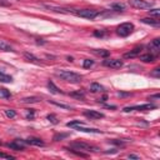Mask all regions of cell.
Masks as SVG:
<instances>
[{
    "label": "cell",
    "instance_id": "6da1fadb",
    "mask_svg": "<svg viewBox=\"0 0 160 160\" xmlns=\"http://www.w3.org/2000/svg\"><path fill=\"white\" fill-rule=\"evenodd\" d=\"M55 75L58 78H60L61 80L71 82V84H78L82 79V76L80 74H76V72H72V71H68V70H59V71L55 72Z\"/></svg>",
    "mask_w": 160,
    "mask_h": 160
},
{
    "label": "cell",
    "instance_id": "7a4b0ae2",
    "mask_svg": "<svg viewBox=\"0 0 160 160\" xmlns=\"http://www.w3.org/2000/svg\"><path fill=\"white\" fill-rule=\"evenodd\" d=\"M99 14L100 12L98 10H92V9H74V15L84 19H89V20L95 19Z\"/></svg>",
    "mask_w": 160,
    "mask_h": 160
},
{
    "label": "cell",
    "instance_id": "3957f363",
    "mask_svg": "<svg viewBox=\"0 0 160 160\" xmlns=\"http://www.w3.org/2000/svg\"><path fill=\"white\" fill-rule=\"evenodd\" d=\"M69 148L74 149V150H80V151H86V152H91V151H98L99 149L90 145V144H86V142H82V141H74V142H70Z\"/></svg>",
    "mask_w": 160,
    "mask_h": 160
},
{
    "label": "cell",
    "instance_id": "277c9868",
    "mask_svg": "<svg viewBox=\"0 0 160 160\" xmlns=\"http://www.w3.org/2000/svg\"><path fill=\"white\" fill-rule=\"evenodd\" d=\"M132 30H134V24H131V22H122V24H120L118 26L116 32H118V35L125 38V36L130 35L132 32Z\"/></svg>",
    "mask_w": 160,
    "mask_h": 160
},
{
    "label": "cell",
    "instance_id": "5b68a950",
    "mask_svg": "<svg viewBox=\"0 0 160 160\" xmlns=\"http://www.w3.org/2000/svg\"><path fill=\"white\" fill-rule=\"evenodd\" d=\"M128 2L130 6H132L135 9H140V10L150 9L152 6V1H148V0H129Z\"/></svg>",
    "mask_w": 160,
    "mask_h": 160
},
{
    "label": "cell",
    "instance_id": "8992f818",
    "mask_svg": "<svg viewBox=\"0 0 160 160\" xmlns=\"http://www.w3.org/2000/svg\"><path fill=\"white\" fill-rule=\"evenodd\" d=\"M102 65L108 66V68H111V69H119L124 65V62L119 59H106V60L102 61Z\"/></svg>",
    "mask_w": 160,
    "mask_h": 160
},
{
    "label": "cell",
    "instance_id": "52a82bcc",
    "mask_svg": "<svg viewBox=\"0 0 160 160\" xmlns=\"http://www.w3.org/2000/svg\"><path fill=\"white\" fill-rule=\"evenodd\" d=\"M156 106L154 104H142V105H135V106H126L124 108V111L128 112V111H132V110H151V109H155Z\"/></svg>",
    "mask_w": 160,
    "mask_h": 160
},
{
    "label": "cell",
    "instance_id": "ba28073f",
    "mask_svg": "<svg viewBox=\"0 0 160 160\" xmlns=\"http://www.w3.org/2000/svg\"><path fill=\"white\" fill-rule=\"evenodd\" d=\"M25 145H26V141L25 140H20V139H16L14 140L12 142H9L8 146L12 150H16V151H20V150H24L25 149Z\"/></svg>",
    "mask_w": 160,
    "mask_h": 160
},
{
    "label": "cell",
    "instance_id": "9c48e42d",
    "mask_svg": "<svg viewBox=\"0 0 160 160\" xmlns=\"http://www.w3.org/2000/svg\"><path fill=\"white\" fill-rule=\"evenodd\" d=\"M148 48L150 49V51H151V54H159V51H160V39L159 38H155L154 40H151L150 41V44L148 45Z\"/></svg>",
    "mask_w": 160,
    "mask_h": 160
},
{
    "label": "cell",
    "instance_id": "30bf717a",
    "mask_svg": "<svg viewBox=\"0 0 160 160\" xmlns=\"http://www.w3.org/2000/svg\"><path fill=\"white\" fill-rule=\"evenodd\" d=\"M84 115L91 120H96V119H102L104 118V114L100 112V111H96V110H85L84 111Z\"/></svg>",
    "mask_w": 160,
    "mask_h": 160
},
{
    "label": "cell",
    "instance_id": "8fae6325",
    "mask_svg": "<svg viewBox=\"0 0 160 160\" xmlns=\"http://www.w3.org/2000/svg\"><path fill=\"white\" fill-rule=\"evenodd\" d=\"M26 144H30V145H35V146H44L45 145V142L40 139V138H34V136H30V138H28L26 140Z\"/></svg>",
    "mask_w": 160,
    "mask_h": 160
},
{
    "label": "cell",
    "instance_id": "7c38bea8",
    "mask_svg": "<svg viewBox=\"0 0 160 160\" xmlns=\"http://www.w3.org/2000/svg\"><path fill=\"white\" fill-rule=\"evenodd\" d=\"M140 52H141V46H138V48L130 50L129 52H125V54H124V58H125V59H129V58L131 59V58H135V56L140 55Z\"/></svg>",
    "mask_w": 160,
    "mask_h": 160
},
{
    "label": "cell",
    "instance_id": "4fadbf2b",
    "mask_svg": "<svg viewBox=\"0 0 160 160\" xmlns=\"http://www.w3.org/2000/svg\"><path fill=\"white\" fill-rule=\"evenodd\" d=\"M141 21L144 22V24H148V25H151V26H160V21L158 20V18L156 19H152V18H144V19H141Z\"/></svg>",
    "mask_w": 160,
    "mask_h": 160
},
{
    "label": "cell",
    "instance_id": "5bb4252c",
    "mask_svg": "<svg viewBox=\"0 0 160 160\" xmlns=\"http://www.w3.org/2000/svg\"><path fill=\"white\" fill-rule=\"evenodd\" d=\"M24 58L28 60V61H30V62H34V64H40V60L34 55V54H31V52H24Z\"/></svg>",
    "mask_w": 160,
    "mask_h": 160
},
{
    "label": "cell",
    "instance_id": "9a60e30c",
    "mask_svg": "<svg viewBox=\"0 0 160 160\" xmlns=\"http://www.w3.org/2000/svg\"><path fill=\"white\" fill-rule=\"evenodd\" d=\"M140 60H141L142 62H152V61L155 60V55L151 54V52H148V54L141 55V56H140Z\"/></svg>",
    "mask_w": 160,
    "mask_h": 160
},
{
    "label": "cell",
    "instance_id": "2e32d148",
    "mask_svg": "<svg viewBox=\"0 0 160 160\" xmlns=\"http://www.w3.org/2000/svg\"><path fill=\"white\" fill-rule=\"evenodd\" d=\"M0 50L1 51H14L12 46L9 42H6L5 40H1V39H0Z\"/></svg>",
    "mask_w": 160,
    "mask_h": 160
},
{
    "label": "cell",
    "instance_id": "e0dca14e",
    "mask_svg": "<svg viewBox=\"0 0 160 160\" xmlns=\"http://www.w3.org/2000/svg\"><path fill=\"white\" fill-rule=\"evenodd\" d=\"M48 89H49L52 94H62V91H61L52 81H48Z\"/></svg>",
    "mask_w": 160,
    "mask_h": 160
},
{
    "label": "cell",
    "instance_id": "ac0fdd59",
    "mask_svg": "<svg viewBox=\"0 0 160 160\" xmlns=\"http://www.w3.org/2000/svg\"><path fill=\"white\" fill-rule=\"evenodd\" d=\"M78 130L80 131H85V132H95V134H101V130H98V129H91V128H82V125H79L76 126Z\"/></svg>",
    "mask_w": 160,
    "mask_h": 160
},
{
    "label": "cell",
    "instance_id": "d6986e66",
    "mask_svg": "<svg viewBox=\"0 0 160 160\" xmlns=\"http://www.w3.org/2000/svg\"><path fill=\"white\" fill-rule=\"evenodd\" d=\"M70 96H71V98H75V99L81 100V99H84V98H85V92H84V91H81V90H76V91L70 92Z\"/></svg>",
    "mask_w": 160,
    "mask_h": 160
},
{
    "label": "cell",
    "instance_id": "ffe728a7",
    "mask_svg": "<svg viewBox=\"0 0 160 160\" xmlns=\"http://www.w3.org/2000/svg\"><path fill=\"white\" fill-rule=\"evenodd\" d=\"M102 90H104V88L98 82H92L90 85V91L91 92H99V91H102Z\"/></svg>",
    "mask_w": 160,
    "mask_h": 160
},
{
    "label": "cell",
    "instance_id": "44dd1931",
    "mask_svg": "<svg viewBox=\"0 0 160 160\" xmlns=\"http://www.w3.org/2000/svg\"><path fill=\"white\" fill-rule=\"evenodd\" d=\"M12 81V78L2 71H0V82H11Z\"/></svg>",
    "mask_w": 160,
    "mask_h": 160
},
{
    "label": "cell",
    "instance_id": "7402d4cb",
    "mask_svg": "<svg viewBox=\"0 0 160 160\" xmlns=\"http://www.w3.org/2000/svg\"><path fill=\"white\" fill-rule=\"evenodd\" d=\"M22 102H26V104H32V102H39L40 101V98H38V96H30V98H24L22 100H21Z\"/></svg>",
    "mask_w": 160,
    "mask_h": 160
},
{
    "label": "cell",
    "instance_id": "603a6c76",
    "mask_svg": "<svg viewBox=\"0 0 160 160\" xmlns=\"http://www.w3.org/2000/svg\"><path fill=\"white\" fill-rule=\"evenodd\" d=\"M111 9H112V10H115V11H121V10H124V9H125V5H124V4H121V2H115V4H112V5H111Z\"/></svg>",
    "mask_w": 160,
    "mask_h": 160
},
{
    "label": "cell",
    "instance_id": "cb8c5ba5",
    "mask_svg": "<svg viewBox=\"0 0 160 160\" xmlns=\"http://www.w3.org/2000/svg\"><path fill=\"white\" fill-rule=\"evenodd\" d=\"M79 125H82V122L80 120H74V121H70V122L66 124V126H69V128H76Z\"/></svg>",
    "mask_w": 160,
    "mask_h": 160
},
{
    "label": "cell",
    "instance_id": "d4e9b609",
    "mask_svg": "<svg viewBox=\"0 0 160 160\" xmlns=\"http://www.w3.org/2000/svg\"><path fill=\"white\" fill-rule=\"evenodd\" d=\"M92 65H94V61H92V60H90V59H85V60H84V62H82V66H84L85 69L91 68Z\"/></svg>",
    "mask_w": 160,
    "mask_h": 160
},
{
    "label": "cell",
    "instance_id": "484cf974",
    "mask_svg": "<svg viewBox=\"0 0 160 160\" xmlns=\"http://www.w3.org/2000/svg\"><path fill=\"white\" fill-rule=\"evenodd\" d=\"M50 102L51 104H54V105H56V106H59V108H62V109H71V106L70 105H65V104H61V102H56V101H52V100H50Z\"/></svg>",
    "mask_w": 160,
    "mask_h": 160
},
{
    "label": "cell",
    "instance_id": "4316f807",
    "mask_svg": "<svg viewBox=\"0 0 160 160\" xmlns=\"http://www.w3.org/2000/svg\"><path fill=\"white\" fill-rule=\"evenodd\" d=\"M0 95L4 96V98H10V96H11L10 91L6 90V89H4V88H0Z\"/></svg>",
    "mask_w": 160,
    "mask_h": 160
},
{
    "label": "cell",
    "instance_id": "83f0119b",
    "mask_svg": "<svg viewBox=\"0 0 160 160\" xmlns=\"http://www.w3.org/2000/svg\"><path fill=\"white\" fill-rule=\"evenodd\" d=\"M68 136H69V134H55V135H54V140H55V141H59V140L65 139V138H68Z\"/></svg>",
    "mask_w": 160,
    "mask_h": 160
},
{
    "label": "cell",
    "instance_id": "f1b7e54d",
    "mask_svg": "<svg viewBox=\"0 0 160 160\" xmlns=\"http://www.w3.org/2000/svg\"><path fill=\"white\" fill-rule=\"evenodd\" d=\"M5 115H6L8 118H15L16 112H15L12 109H6V110H5Z\"/></svg>",
    "mask_w": 160,
    "mask_h": 160
},
{
    "label": "cell",
    "instance_id": "f546056e",
    "mask_svg": "<svg viewBox=\"0 0 160 160\" xmlns=\"http://www.w3.org/2000/svg\"><path fill=\"white\" fill-rule=\"evenodd\" d=\"M149 15H152V16H159L160 15V10L159 9H151V10H149Z\"/></svg>",
    "mask_w": 160,
    "mask_h": 160
},
{
    "label": "cell",
    "instance_id": "4dcf8cb0",
    "mask_svg": "<svg viewBox=\"0 0 160 160\" xmlns=\"http://www.w3.org/2000/svg\"><path fill=\"white\" fill-rule=\"evenodd\" d=\"M96 54L98 55H100V56H109L110 55V51H108V50H99V51H96Z\"/></svg>",
    "mask_w": 160,
    "mask_h": 160
},
{
    "label": "cell",
    "instance_id": "1f68e13d",
    "mask_svg": "<svg viewBox=\"0 0 160 160\" xmlns=\"http://www.w3.org/2000/svg\"><path fill=\"white\" fill-rule=\"evenodd\" d=\"M48 119H49V120H50L52 124H56V122H58V120H56V116H55L54 114H49V115H48Z\"/></svg>",
    "mask_w": 160,
    "mask_h": 160
},
{
    "label": "cell",
    "instance_id": "d6a6232c",
    "mask_svg": "<svg viewBox=\"0 0 160 160\" xmlns=\"http://www.w3.org/2000/svg\"><path fill=\"white\" fill-rule=\"evenodd\" d=\"M0 158H2V159H9V160H12V159H14V156H11V155H9V154H5V152H0Z\"/></svg>",
    "mask_w": 160,
    "mask_h": 160
},
{
    "label": "cell",
    "instance_id": "836d02e7",
    "mask_svg": "<svg viewBox=\"0 0 160 160\" xmlns=\"http://www.w3.org/2000/svg\"><path fill=\"white\" fill-rule=\"evenodd\" d=\"M94 35L98 36V38H102V36L105 35V31H99V30H96V31H94Z\"/></svg>",
    "mask_w": 160,
    "mask_h": 160
},
{
    "label": "cell",
    "instance_id": "e575fe53",
    "mask_svg": "<svg viewBox=\"0 0 160 160\" xmlns=\"http://www.w3.org/2000/svg\"><path fill=\"white\" fill-rule=\"evenodd\" d=\"M151 75L155 76V78H159V76H160V70H159V69H154V71L151 72Z\"/></svg>",
    "mask_w": 160,
    "mask_h": 160
},
{
    "label": "cell",
    "instance_id": "d590c367",
    "mask_svg": "<svg viewBox=\"0 0 160 160\" xmlns=\"http://www.w3.org/2000/svg\"><path fill=\"white\" fill-rule=\"evenodd\" d=\"M0 5H2V6H10L11 4H10V1H6V0H0Z\"/></svg>",
    "mask_w": 160,
    "mask_h": 160
},
{
    "label": "cell",
    "instance_id": "8d00e7d4",
    "mask_svg": "<svg viewBox=\"0 0 160 160\" xmlns=\"http://www.w3.org/2000/svg\"><path fill=\"white\" fill-rule=\"evenodd\" d=\"M128 158H129V159H140V156H139V155H135V154H129Z\"/></svg>",
    "mask_w": 160,
    "mask_h": 160
},
{
    "label": "cell",
    "instance_id": "74e56055",
    "mask_svg": "<svg viewBox=\"0 0 160 160\" xmlns=\"http://www.w3.org/2000/svg\"><path fill=\"white\" fill-rule=\"evenodd\" d=\"M26 118H28V119H32V118H34V110H32V109H31V111H29V114L26 115Z\"/></svg>",
    "mask_w": 160,
    "mask_h": 160
},
{
    "label": "cell",
    "instance_id": "f35d334b",
    "mask_svg": "<svg viewBox=\"0 0 160 160\" xmlns=\"http://www.w3.org/2000/svg\"><path fill=\"white\" fill-rule=\"evenodd\" d=\"M150 99H159V94H155V95L150 96Z\"/></svg>",
    "mask_w": 160,
    "mask_h": 160
},
{
    "label": "cell",
    "instance_id": "ab89813d",
    "mask_svg": "<svg viewBox=\"0 0 160 160\" xmlns=\"http://www.w3.org/2000/svg\"><path fill=\"white\" fill-rule=\"evenodd\" d=\"M106 98H108V96H106V95H104L101 99H99V101H105V100H106Z\"/></svg>",
    "mask_w": 160,
    "mask_h": 160
}]
</instances>
